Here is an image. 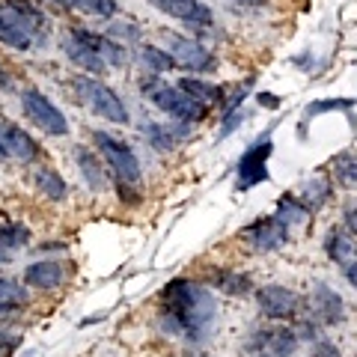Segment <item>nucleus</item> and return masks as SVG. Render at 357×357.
I'll list each match as a JSON object with an SVG mask.
<instances>
[{
  "mask_svg": "<svg viewBox=\"0 0 357 357\" xmlns=\"http://www.w3.org/2000/svg\"><path fill=\"white\" fill-rule=\"evenodd\" d=\"M3 6L24 21V24L33 30V36H39L45 30V15H42L39 6H33V0H3Z\"/></svg>",
  "mask_w": 357,
  "mask_h": 357,
  "instance_id": "obj_24",
  "label": "nucleus"
},
{
  "mask_svg": "<svg viewBox=\"0 0 357 357\" xmlns=\"http://www.w3.org/2000/svg\"><path fill=\"white\" fill-rule=\"evenodd\" d=\"M345 277H349V280L357 286V262L354 265H349V268H345Z\"/></svg>",
  "mask_w": 357,
  "mask_h": 357,
  "instance_id": "obj_39",
  "label": "nucleus"
},
{
  "mask_svg": "<svg viewBox=\"0 0 357 357\" xmlns=\"http://www.w3.org/2000/svg\"><path fill=\"white\" fill-rule=\"evenodd\" d=\"M155 9H161L164 15L178 18L185 24H191L197 30H211L215 27V13L203 3V0H149Z\"/></svg>",
  "mask_w": 357,
  "mask_h": 357,
  "instance_id": "obj_12",
  "label": "nucleus"
},
{
  "mask_svg": "<svg viewBox=\"0 0 357 357\" xmlns=\"http://www.w3.org/2000/svg\"><path fill=\"white\" fill-rule=\"evenodd\" d=\"M354 102H349V98H328V102H316L307 107V119L316 116V114H325V110H349Z\"/></svg>",
  "mask_w": 357,
  "mask_h": 357,
  "instance_id": "obj_31",
  "label": "nucleus"
},
{
  "mask_svg": "<svg viewBox=\"0 0 357 357\" xmlns=\"http://www.w3.org/2000/svg\"><path fill=\"white\" fill-rule=\"evenodd\" d=\"M75 39H81L84 45H89L93 51H98L105 57V63L107 66H126L128 63V54H126V48H122V42H114L110 36H105V33H93V30H84V27H72L69 30Z\"/></svg>",
  "mask_w": 357,
  "mask_h": 357,
  "instance_id": "obj_15",
  "label": "nucleus"
},
{
  "mask_svg": "<svg viewBox=\"0 0 357 357\" xmlns=\"http://www.w3.org/2000/svg\"><path fill=\"white\" fill-rule=\"evenodd\" d=\"M307 310H310V319L316 321L319 328H333V325H340V321L345 319V301H342V295L333 292V289L325 286V283H319L310 292Z\"/></svg>",
  "mask_w": 357,
  "mask_h": 357,
  "instance_id": "obj_11",
  "label": "nucleus"
},
{
  "mask_svg": "<svg viewBox=\"0 0 357 357\" xmlns=\"http://www.w3.org/2000/svg\"><path fill=\"white\" fill-rule=\"evenodd\" d=\"M13 262V253H6V250H0V265H9Z\"/></svg>",
  "mask_w": 357,
  "mask_h": 357,
  "instance_id": "obj_41",
  "label": "nucleus"
},
{
  "mask_svg": "<svg viewBox=\"0 0 357 357\" xmlns=\"http://www.w3.org/2000/svg\"><path fill=\"white\" fill-rule=\"evenodd\" d=\"M178 357H208V354H197V351H185V354H178Z\"/></svg>",
  "mask_w": 357,
  "mask_h": 357,
  "instance_id": "obj_43",
  "label": "nucleus"
},
{
  "mask_svg": "<svg viewBox=\"0 0 357 357\" xmlns=\"http://www.w3.org/2000/svg\"><path fill=\"white\" fill-rule=\"evenodd\" d=\"M256 102H259V107H268V110L280 107V98H277L274 93H256Z\"/></svg>",
  "mask_w": 357,
  "mask_h": 357,
  "instance_id": "obj_35",
  "label": "nucleus"
},
{
  "mask_svg": "<svg viewBox=\"0 0 357 357\" xmlns=\"http://www.w3.org/2000/svg\"><path fill=\"white\" fill-rule=\"evenodd\" d=\"M6 158H9V152L3 149V143H0V161H6Z\"/></svg>",
  "mask_w": 357,
  "mask_h": 357,
  "instance_id": "obj_44",
  "label": "nucleus"
},
{
  "mask_svg": "<svg viewBox=\"0 0 357 357\" xmlns=\"http://www.w3.org/2000/svg\"><path fill=\"white\" fill-rule=\"evenodd\" d=\"M208 283L218 289V292H227L232 298H248L253 292V280L248 274L229 271V268H211L208 271Z\"/></svg>",
  "mask_w": 357,
  "mask_h": 357,
  "instance_id": "obj_19",
  "label": "nucleus"
},
{
  "mask_svg": "<svg viewBox=\"0 0 357 357\" xmlns=\"http://www.w3.org/2000/svg\"><path fill=\"white\" fill-rule=\"evenodd\" d=\"M310 215L312 211L301 203L298 194H286V197H280V203H277V218L286 220L289 227H292V223H304Z\"/></svg>",
  "mask_w": 357,
  "mask_h": 357,
  "instance_id": "obj_28",
  "label": "nucleus"
},
{
  "mask_svg": "<svg viewBox=\"0 0 357 357\" xmlns=\"http://www.w3.org/2000/svg\"><path fill=\"white\" fill-rule=\"evenodd\" d=\"M298 197H301V203H304L310 211H316L328 203V197H331V182L328 178H310V182H304L298 188Z\"/></svg>",
  "mask_w": 357,
  "mask_h": 357,
  "instance_id": "obj_25",
  "label": "nucleus"
},
{
  "mask_svg": "<svg viewBox=\"0 0 357 357\" xmlns=\"http://www.w3.org/2000/svg\"><path fill=\"white\" fill-rule=\"evenodd\" d=\"M333 173H337V178L345 188H357V158L354 155H340V158L333 161Z\"/></svg>",
  "mask_w": 357,
  "mask_h": 357,
  "instance_id": "obj_30",
  "label": "nucleus"
},
{
  "mask_svg": "<svg viewBox=\"0 0 357 357\" xmlns=\"http://www.w3.org/2000/svg\"><path fill=\"white\" fill-rule=\"evenodd\" d=\"M137 86H140V93L146 96L155 107L164 110V114H170L178 122H188V126H191V122H203L208 116V105L197 102V98L188 96L185 89L167 84L161 75H152V72L140 75Z\"/></svg>",
  "mask_w": 357,
  "mask_h": 357,
  "instance_id": "obj_2",
  "label": "nucleus"
},
{
  "mask_svg": "<svg viewBox=\"0 0 357 357\" xmlns=\"http://www.w3.org/2000/svg\"><path fill=\"white\" fill-rule=\"evenodd\" d=\"M27 241H30V229L24 223H13V220L0 223V250L13 253L18 248H27Z\"/></svg>",
  "mask_w": 357,
  "mask_h": 357,
  "instance_id": "obj_26",
  "label": "nucleus"
},
{
  "mask_svg": "<svg viewBox=\"0 0 357 357\" xmlns=\"http://www.w3.org/2000/svg\"><path fill=\"white\" fill-rule=\"evenodd\" d=\"M244 114L241 110H229V114H223V122H220V137H227V134H232L238 126H241Z\"/></svg>",
  "mask_w": 357,
  "mask_h": 357,
  "instance_id": "obj_32",
  "label": "nucleus"
},
{
  "mask_svg": "<svg viewBox=\"0 0 357 357\" xmlns=\"http://www.w3.org/2000/svg\"><path fill=\"white\" fill-rule=\"evenodd\" d=\"M60 48H63L66 57H69L75 66H81L84 72H93V75H105L107 72V63H105L102 54L93 51L89 45H84L81 39H75L72 33H66V36H63Z\"/></svg>",
  "mask_w": 357,
  "mask_h": 357,
  "instance_id": "obj_17",
  "label": "nucleus"
},
{
  "mask_svg": "<svg viewBox=\"0 0 357 357\" xmlns=\"http://www.w3.org/2000/svg\"><path fill=\"white\" fill-rule=\"evenodd\" d=\"M0 304H15V307H27V289L18 286L9 277H0Z\"/></svg>",
  "mask_w": 357,
  "mask_h": 357,
  "instance_id": "obj_29",
  "label": "nucleus"
},
{
  "mask_svg": "<svg viewBox=\"0 0 357 357\" xmlns=\"http://www.w3.org/2000/svg\"><path fill=\"white\" fill-rule=\"evenodd\" d=\"M274 152V143H271V131L259 134L248 149H244V155L238 158L236 164V191H250V188L268 182V158H271Z\"/></svg>",
  "mask_w": 357,
  "mask_h": 357,
  "instance_id": "obj_5",
  "label": "nucleus"
},
{
  "mask_svg": "<svg viewBox=\"0 0 357 357\" xmlns=\"http://www.w3.org/2000/svg\"><path fill=\"white\" fill-rule=\"evenodd\" d=\"M312 357H340V349L331 340H316V345H312Z\"/></svg>",
  "mask_w": 357,
  "mask_h": 357,
  "instance_id": "obj_34",
  "label": "nucleus"
},
{
  "mask_svg": "<svg viewBox=\"0 0 357 357\" xmlns=\"http://www.w3.org/2000/svg\"><path fill=\"white\" fill-rule=\"evenodd\" d=\"M140 131L146 134L149 143H152V146L158 149V152H170V149H176L178 137H182V131L167 128V126H158V122H149V126H143Z\"/></svg>",
  "mask_w": 357,
  "mask_h": 357,
  "instance_id": "obj_27",
  "label": "nucleus"
},
{
  "mask_svg": "<svg viewBox=\"0 0 357 357\" xmlns=\"http://www.w3.org/2000/svg\"><path fill=\"white\" fill-rule=\"evenodd\" d=\"M0 143H3V149L18 161H36L39 158L36 140H33L21 126H15L13 119H0Z\"/></svg>",
  "mask_w": 357,
  "mask_h": 357,
  "instance_id": "obj_13",
  "label": "nucleus"
},
{
  "mask_svg": "<svg viewBox=\"0 0 357 357\" xmlns=\"http://www.w3.org/2000/svg\"><path fill=\"white\" fill-rule=\"evenodd\" d=\"M72 86H75L77 98H81V102H84L89 110H93L96 116H102V119H107V122H119V126H126V122L131 119L126 102H122V98H119L107 84L98 81V77L77 75L75 81H72Z\"/></svg>",
  "mask_w": 357,
  "mask_h": 357,
  "instance_id": "obj_3",
  "label": "nucleus"
},
{
  "mask_svg": "<svg viewBox=\"0 0 357 357\" xmlns=\"http://www.w3.org/2000/svg\"><path fill=\"white\" fill-rule=\"evenodd\" d=\"M301 345V337L295 328H262L253 331L248 340V349L253 354H271V357H292Z\"/></svg>",
  "mask_w": 357,
  "mask_h": 357,
  "instance_id": "obj_10",
  "label": "nucleus"
},
{
  "mask_svg": "<svg viewBox=\"0 0 357 357\" xmlns=\"http://www.w3.org/2000/svg\"><path fill=\"white\" fill-rule=\"evenodd\" d=\"M140 63L146 66V72H152V75H164V72L178 69V63L173 60V54L167 48H155V45H143V48H140Z\"/></svg>",
  "mask_w": 357,
  "mask_h": 357,
  "instance_id": "obj_23",
  "label": "nucleus"
},
{
  "mask_svg": "<svg viewBox=\"0 0 357 357\" xmlns=\"http://www.w3.org/2000/svg\"><path fill=\"white\" fill-rule=\"evenodd\" d=\"M0 45L15 51H33V45H36L33 30L15 13H9L6 6H0Z\"/></svg>",
  "mask_w": 357,
  "mask_h": 357,
  "instance_id": "obj_14",
  "label": "nucleus"
},
{
  "mask_svg": "<svg viewBox=\"0 0 357 357\" xmlns=\"http://www.w3.org/2000/svg\"><path fill=\"white\" fill-rule=\"evenodd\" d=\"M256 304H259V312L271 321H289L301 316V298L286 286H262L256 289Z\"/></svg>",
  "mask_w": 357,
  "mask_h": 357,
  "instance_id": "obj_9",
  "label": "nucleus"
},
{
  "mask_svg": "<svg viewBox=\"0 0 357 357\" xmlns=\"http://www.w3.org/2000/svg\"><path fill=\"white\" fill-rule=\"evenodd\" d=\"M345 229H349L351 236H357V206H351L345 211Z\"/></svg>",
  "mask_w": 357,
  "mask_h": 357,
  "instance_id": "obj_36",
  "label": "nucleus"
},
{
  "mask_svg": "<svg viewBox=\"0 0 357 357\" xmlns=\"http://www.w3.org/2000/svg\"><path fill=\"white\" fill-rule=\"evenodd\" d=\"M241 238L250 244L253 250L259 253H271L277 248H283L289 241V223L280 220L277 215H265V218H256L253 223L241 229Z\"/></svg>",
  "mask_w": 357,
  "mask_h": 357,
  "instance_id": "obj_8",
  "label": "nucleus"
},
{
  "mask_svg": "<svg viewBox=\"0 0 357 357\" xmlns=\"http://www.w3.org/2000/svg\"><path fill=\"white\" fill-rule=\"evenodd\" d=\"M238 3H250V6H259V3H265V0H238Z\"/></svg>",
  "mask_w": 357,
  "mask_h": 357,
  "instance_id": "obj_42",
  "label": "nucleus"
},
{
  "mask_svg": "<svg viewBox=\"0 0 357 357\" xmlns=\"http://www.w3.org/2000/svg\"><path fill=\"white\" fill-rule=\"evenodd\" d=\"M9 81H13V77H9V72L0 66V86H9Z\"/></svg>",
  "mask_w": 357,
  "mask_h": 357,
  "instance_id": "obj_40",
  "label": "nucleus"
},
{
  "mask_svg": "<svg viewBox=\"0 0 357 357\" xmlns=\"http://www.w3.org/2000/svg\"><path fill=\"white\" fill-rule=\"evenodd\" d=\"M325 253L345 271L349 265L357 262V236H351L349 229L333 227L328 232V238H325Z\"/></svg>",
  "mask_w": 357,
  "mask_h": 357,
  "instance_id": "obj_18",
  "label": "nucleus"
},
{
  "mask_svg": "<svg viewBox=\"0 0 357 357\" xmlns=\"http://www.w3.org/2000/svg\"><path fill=\"white\" fill-rule=\"evenodd\" d=\"M176 86L185 89L188 96H194L197 102H203V105H223V102H227V96H223V86H215V84H208V81H199V77H182Z\"/></svg>",
  "mask_w": 357,
  "mask_h": 357,
  "instance_id": "obj_22",
  "label": "nucleus"
},
{
  "mask_svg": "<svg viewBox=\"0 0 357 357\" xmlns=\"http://www.w3.org/2000/svg\"><path fill=\"white\" fill-rule=\"evenodd\" d=\"M75 158H77V170H81L84 182L89 185V191H96V194L107 191V176H105V167L107 164L102 158H96V152H89L84 146L75 152Z\"/></svg>",
  "mask_w": 357,
  "mask_h": 357,
  "instance_id": "obj_20",
  "label": "nucleus"
},
{
  "mask_svg": "<svg viewBox=\"0 0 357 357\" xmlns=\"http://www.w3.org/2000/svg\"><path fill=\"white\" fill-rule=\"evenodd\" d=\"M21 307H15V304H0V316H13V312H18Z\"/></svg>",
  "mask_w": 357,
  "mask_h": 357,
  "instance_id": "obj_38",
  "label": "nucleus"
},
{
  "mask_svg": "<svg viewBox=\"0 0 357 357\" xmlns=\"http://www.w3.org/2000/svg\"><path fill=\"white\" fill-rule=\"evenodd\" d=\"M18 345H21V337H15V333H9V331H0V357H9Z\"/></svg>",
  "mask_w": 357,
  "mask_h": 357,
  "instance_id": "obj_33",
  "label": "nucleus"
},
{
  "mask_svg": "<svg viewBox=\"0 0 357 357\" xmlns=\"http://www.w3.org/2000/svg\"><path fill=\"white\" fill-rule=\"evenodd\" d=\"M63 280H66V268L57 259H39V262H30L24 268V283L33 289H42V292L60 289Z\"/></svg>",
  "mask_w": 357,
  "mask_h": 357,
  "instance_id": "obj_16",
  "label": "nucleus"
},
{
  "mask_svg": "<svg viewBox=\"0 0 357 357\" xmlns=\"http://www.w3.org/2000/svg\"><path fill=\"white\" fill-rule=\"evenodd\" d=\"M114 33H122V36H134V39H137V27H131V24H114Z\"/></svg>",
  "mask_w": 357,
  "mask_h": 357,
  "instance_id": "obj_37",
  "label": "nucleus"
},
{
  "mask_svg": "<svg viewBox=\"0 0 357 357\" xmlns=\"http://www.w3.org/2000/svg\"><path fill=\"white\" fill-rule=\"evenodd\" d=\"M33 185H36V191L42 197H48L51 203H63V199L69 197V185H66V178L54 170V167H42V170H36Z\"/></svg>",
  "mask_w": 357,
  "mask_h": 357,
  "instance_id": "obj_21",
  "label": "nucleus"
},
{
  "mask_svg": "<svg viewBox=\"0 0 357 357\" xmlns=\"http://www.w3.org/2000/svg\"><path fill=\"white\" fill-rule=\"evenodd\" d=\"M21 110L36 128H42L48 137H63L69 134V119L63 116V110L51 102L48 96H42L39 89H24L21 93Z\"/></svg>",
  "mask_w": 357,
  "mask_h": 357,
  "instance_id": "obj_6",
  "label": "nucleus"
},
{
  "mask_svg": "<svg viewBox=\"0 0 357 357\" xmlns=\"http://www.w3.org/2000/svg\"><path fill=\"white\" fill-rule=\"evenodd\" d=\"M161 312H158V328L167 337H185L188 342H206L211 328L218 321V304L211 289L203 283L176 277L161 289Z\"/></svg>",
  "mask_w": 357,
  "mask_h": 357,
  "instance_id": "obj_1",
  "label": "nucleus"
},
{
  "mask_svg": "<svg viewBox=\"0 0 357 357\" xmlns=\"http://www.w3.org/2000/svg\"><path fill=\"white\" fill-rule=\"evenodd\" d=\"M161 36L167 42V51H170L173 60L178 63V69H188V72H215L218 69V57L208 48H203L199 42L182 36V33H173V30H161Z\"/></svg>",
  "mask_w": 357,
  "mask_h": 357,
  "instance_id": "obj_7",
  "label": "nucleus"
},
{
  "mask_svg": "<svg viewBox=\"0 0 357 357\" xmlns=\"http://www.w3.org/2000/svg\"><path fill=\"white\" fill-rule=\"evenodd\" d=\"M93 143H96L98 155H102V161L107 164V170L116 176V182L140 185V178H143L140 161H137V155H134V149L126 140H119L107 131H93Z\"/></svg>",
  "mask_w": 357,
  "mask_h": 357,
  "instance_id": "obj_4",
  "label": "nucleus"
}]
</instances>
